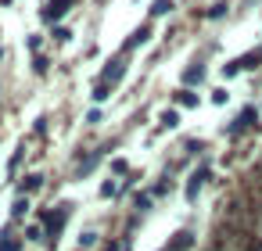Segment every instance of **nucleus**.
Masks as SVG:
<instances>
[{"mask_svg": "<svg viewBox=\"0 0 262 251\" xmlns=\"http://www.w3.org/2000/svg\"><path fill=\"white\" fill-rule=\"evenodd\" d=\"M180 104H183V108H187V104H198V97H194L190 90H183V94H180Z\"/></svg>", "mask_w": 262, "mask_h": 251, "instance_id": "13", "label": "nucleus"}, {"mask_svg": "<svg viewBox=\"0 0 262 251\" xmlns=\"http://www.w3.org/2000/svg\"><path fill=\"white\" fill-rule=\"evenodd\" d=\"M258 58H262V51H258Z\"/></svg>", "mask_w": 262, "mask_h": 251, "instance_id": "18", "label": "nucleus"}, {"mask_svg": "<svg viewBox=\"0 0 262 251\" xmlns=\"http://www.w3.org/2000/svg\"><path fill=\"white\" fill-rule=\"evenodd\" d=\"M40 183H43L40 176H26V183H22V190H40Z\"/></svg>", "mask_w": 262, "mask_h": 251, "instance_id": "11", "label": "nucleus"}, {"mask_svg": "<svg viewBox=\"0 0 262 251\" xmlns=\"http://www.w3.org/2000/svg\"><path fill=\"white\" fill-rule=\"evenodd\" d=\"M65 219H69V204H58V212H54V215L47 219V230H51V237H58V233H61Z\"/></svg>", "mask_w": 262, "mask_h": 251, "instance_id": "2", "label": "nucleus"}, {"mask_svg": "<svg viewBox=\"0 0 262 251\" xmlns=\"http://www.w3.org/2000/svg\"><path fill=\"white\" fill-rule=\"evenodd\" d=\"M172 11V0H155L151 4V15H169Z\"/></svg>", "mask_w": 262, "mask_h": 251, "instance_id": "8", "label": "nucleus"}, {"mask_svg": "<svg viewBox=\"0 0 262 251\" xmlns=\"http://www.w3.org/2000/svg\"><path fill=\"white\" fill-rule=\"evenodd\" d=\"M183 79H187V83H201V79H205V69H201V65H198V69H187Z\"/></svg>", "mask_w": 262, "mask_h": 251, "instance_id": "9", "label": "nucleus"}, {"mask_svg": "<svg viewBox=\"0 0 262 251\" xmlns=\"http://www.w3.org/2000/svg\"><path fill=\"white\" fill-rule=\"evenodd\" d=\"M122 72H126V69H122V61H112V69H104V83H119V79H122Z\"/></svg>", "mask_w": 262, "mask_h": 251, "instance_id": "5", "label": "nucleus"}, {"mask_svg": "<svg viewBox=\"0 0 262 251\" xmlns=\"http://www.w3.org/2000/svg\"><path fill=\"white\" fill-rule=\"evenodd\" d=\"M26 208H29V197H18V201H15V208H11V215H22Z\"/></svg>", "mask_w": 262, "mask_h": 251, "instance_id": "12", "label": "nucleus"}, {"mask_svg": "<svg viewBox=\"0 0 262 251\" xmlns=\"http://www.w3.org/2000/svg\"><path fill=\"white\" fill-rule=\"evenodd\" d=\"M251 119H255V111H251V108H248V111H241V119H237V122L230 126V136H237V133H244V129L251 126Z\"/></svg>", "mask_w": 262, "mask_h": 251, "instance_id": "3", "label": "nucleus"}, {"mask_svg": "<svg viewBox=\"0 0 262 251\" xmlns=\"http://www.w3.org/2000/svg\"><path fill=\"white\" fill-rule=\"evenodd\" d=\"M147 40H151V29H147V26H140V29H137L129 40H126V47L133 51V47H140V43H147Z\"/></svg>", "mask_w": 262, "mask_h": 251, "instance_id": "4", "label": "nucleus"}, {"mask_svg": "<svg viewBox=\"0 0 262 251\" xmlns=\"http://www.w3.org/2000/svg\"><path fill=\"white\" fill-rule=\"evenodd\" d=\"M69 8H72V0H47V8H43V18H47V22H54V18H61Z\"/></svg>", "mask_w": 262, "mask_h": 251, "instance_id": "1", "label": "nucleus"}, {"mask_svg": "<svg viewBox=\"0 0 262 251\" xmlns=\"http://www.w3.org/2000/svg\"><path fill=\"white\" fill-rule=\"evenodd\" d=\"M255 251H262V244H258V247H255Z\"/></svg>", "mask_w": 262, "mask_h": 251, "instance_id": "17", "label": "nucleus"}, {"mask_svg": "<svg viewBox=\"0 0 262 251\" xmlns=\"http://www.w3.org/2000/svg\"><path fill=\"white\" fill-rule=\"evenodd\" d=\"M165 251H169V247H165Z\"/></svg>", "mask_w": 262, "mask_h": 251, "instance_id": "19", "label": "nucleus"}, {"mask_svg": "<svg viewBox=\"0 0 262 251\" xmlns=\"http://www.w3.org/2000/svg\"><path fill=\"white\" fill-rule=\"evenodd\" d=\"M104 97H108V83H101V86L94 90V101H104Z\"/></svg>", "mask_w": 262, "mask_h": 251, "instance_id": "15", "label": "nucleus"}, {"mask_svg": "<svg viewBox=\"0 0 262 251\" xmlns=\"http://www.w3.org/2000/svg\"><path fill=\"white\" fill-rule=\"evenodd\" d=\"M94 240H97V233H90V230L79 237V244H83V247H94Z\"/></svg>", "mask_w": 262, "mask_h": 251, "instance_id": "14", "label": "nucleus"}, {"mask_svg": "<svg viewBox=\"0 0 262 251\" xmlns=\"http://www.w3.org/2000/svg\"><path fill=\"white\" fill-rule=\"evenodd\" d=\"M187 247H190V233H176V240H172L169 251H187Z\"/></svg>", "mask_w": 262, "mask_h": 251, "instance_id": "7", "label": "nucleus"}, {"mask_svg": "<svg viewBox=\"0 0 262 251\" xmlns=\"http://www.w3.org/2000/svg\"><path fill=\"white\" fill-rule=\"evenodd\" d=\"M162 122H165V126H176V122H180V115H176V111H165V119H162Z\"/></svg>", "mask_w": 262, "mask_h": 251, "instance_id": "16", "label": "nucleus"}, {"mask_svg": "<svg viewBox=\"0 0 262 251\" xmlns=\"http://www.w3.org/2000/svg\"><path fill=\"white\" fill-rule=\"evenodd\" d=\"M0 251H18V240L4 233V237H0Z\"/></svg>", "mask_w": 262, "mask_h": 251, "instance_id": "10", "label": "nucleus"}, {"mask_svg": "<svg viewBox=\"0 0 262 251\" xmlns=\"http://www.w3.org/2000/svg\"><path fill=\"white\" fill-rule=\"evenodd\" d=\"M201 179H205V172L190 176V187H187V201H194V197H198V190H201Z\"/></svg>", "mask_w": 262, "mask_h": 251, "instance_id": "6", "label": "nucleus"}]
</instances>
